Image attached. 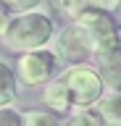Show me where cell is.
Returning <instances> with one entry per match:
<instances>
[{
    "label": "cell",
    "instance_id": "cell-1",
    "mask_svg": "<svg viewBox=\"0 0 121 126\" xmlns=\"http://www.w3.org/2000/svg\"><path fill=\"white\" fill-rule=\"evenodd\" d=\"M55 37V21L40 8L32 11H21V13H11L8 26L0 34V42L13 50V53H24L34 47H45Z\"/></svg>",
    "mask_w": 121,
    "mask_h": 126
},
{
    "label": "cell",
    "instance_id": "cell-2",
    "mask_svg": "<svg viewBox=\"0 0 121 126\" xmlns=\"http://www.w3.org/2000/svg\"><path fill=\"white\" fill-rule=\"evenodd\" d=\"M71 21L82 32L92 58L105 55L113 47L121 45V26L113 18V11H105V8H97V5H84Z\"/></svg>",
    "mask_w": 121,
    "mask_h": 126
},
{
    "label": "cell",
    "instance_id": "cell-3",
    "mask_svg": "<svg viewBox=\"0 0 121 126\" xmlns=\"http://www.w3.org/2000/svg\"><path fill=\"white\" fill-rule=\"evenodd\" d=\"M63 68V61L58 58L53 47H34V50H24L18 53V61L13 66L18 84H24L26 89H37L45 87L50 79H55Z\"/></svg>",
    "mask_w": 121,
    "mask_h": 126
},
{
    "label": "cell",
    "instance_id": "cell-4",
    "mask_svg": "<svg viewBox=\"0 0 121 126\" xmlns=\"http://www.w3.org/2000/svg\"><path fill=\"white\" fill-rule=\"evenodd\" d=\"M58 76L66 81L69 92H71V102L74 108H87V105H95L103 92L108 89L103 74L97 71V66H87V63H71L66 66Z\"/></svg>",
    "mask_w": 121,
    "mask_h": 126
},
{
    "label": "cell",
    "instance_id": "cell-5",
    "mask_svg": "<svg viewBox=\"0 0 121 126\" xmlns=\"http://www.w3.org/2000/svg\"><path fill=\"white\" fill-rule=\"evenodd\" d=\"M53 39H55V47H53V50H55L58 58H61L63 63H69V66H71V63H87L89 58H92L87 42H84L82 32L76 29L74 21L69 24L66 29H61Z\"/></svg>",
    "mask_w": 121,
    "mask_h": 126
},
{
    "label": "cell",
    "instance_id": "cell-6",
    "mask_svg": "<svg viewBox=\"0 0 121 126\" xmlns=\"http://www.w3.org/2000/svg\"><path fill=\"white\" fill-rule=\"evenodd\" d=\"M42 105L48 110H53L55 116L66 118L69 113L74 110V102H71V92H69V87L61 76L50 79L48 84H45V92H42Z\"/></svg>",
    "mask_w": 121,
    "mask_h": 126
},
{
    "label": "cell",
    "instance_id": "cell-7",
    "mask_svg": "<svg viewBox=\"0 0 121 126\" xmlns=\"http://www.w3.org/2000/svg\"><path fill=\"white\" fill-rule=\"evenodd\" d=\"M92 61L97 63V71L103 74L108 87H119L121 84V45L113 47L111 53H105V55L92 58Z\"/></svg>",
    "mask_w": 121,
    "mask_h": 126
},
{
    "label": "cell",
    "instance_id": "cell-8",
    "mask_svg": "<svg viewBox=\"0 0 121 126\" xmlns=\"http://www.w3.org/2000/svg\"><path fill=\"white\" fill-rule=\"evenodd\" d=\"M105 124H121V89L111 87V92H103V97L95 102Z\"/></svg>",
    "mask_w": 121,
    "mask_h": 126
},
{
    "label": "cell",
    "instance_id": "cell-9",
    "mask_svg": "<svg viewBox=\"0 0 121 126\" xmlns=\"http://www.w3.org/2000/svg\"><path fill=\"white\" fill-rule=\"evenodd\" d=\"M18 94V79L13 66H8L5 61H0V105H11Z\"/></svg>",
    "mask_w": 121,
    "mask_h": 126
},
{
    "label": "cell",
    "instance_id": "cell-10",
    "mask_svg": "<svg viewBox=\"0 0 121 126\" xmlns=\"http://www.w3.org/2000/svg\"><path fill=\"white\" fill-rule=\"evenodd\" d=\"M58 121H61V116H55V113L48 110V108L24 110V124H26V126H55Z\"/></svg>",
    "mask_w": 121,
    "mask_h": 126
},
{
    "label": "cell",
    "instance_id": "cell-11",
    "mask_svg": "<svg viewBox=\"0 0 121 126\" xmlns=\"http://www.w3.org/2000/svg\"><path fill=\"white\" fill-rule=\"evenodd\" d=\"M69 121H71V124H87V126H100V124H105L103 116H100V110H97L95 105L74 108L71 113H69Z\"/></svg>",
    "mask_w": 121,
    "mask_h": 126
},
{
    "label": "cell",
    "instance_id": "cell-12",
    "mask_svg": "<svg viewBox=\"0 0 121 126\" xmlns=\"http://www.w3.org/2000/svg\"><path fill=\"white\" fill-rule=\"evenodd\" d=\"M0 126H24V113L13 105H0Z\"/></svg>",
    "mask_w": 121,
    "mask_h": 126
},
{
    "label": "cell",
    "instance_id": "cell-13",
    "mask_svg": "<svg viewBox=\"0 0 121 126\" xmlns=\"http://www.w3.org/2000/svg\"><path fill=\"white\" fill-rule=\"evenodd\" d=\"M0 3L8 8L11 13H21V11H32V8H40L45 0H0Z\"/></svg>",
    "mask_w": 121,
    "mask_h": 126
},
{
    "label": "cell",
    "instance_id": "cell-14",
    "mask_svg": "<svg viewBox=\"0 0 121 126\" xmlns=\"http://www.w3.org/2000/svg\"><path fill=\"white\" fill-rule=\"evenodd\" d=\"M87 5H97V8H105V11H119L121 8V0H84Z\"/></svg>",
    "mask_w": 121,
    "mask_h": 126
},
{
    "label": "cell",
    "instance_id": "cell-15",
    "mask_svg": "<svg viewBox=\"0 0 121 126\" xmlns=\"http://www.w3.org/2000/svg\"><path fill=\"white\" fill-rule=\"evenodd\" d=\"M8 21H11V11L0 3V34H3V29L8 26Z\"/></svg>",
    "mask_w": 121,
    "mask_h": 126
}]
</instances>
